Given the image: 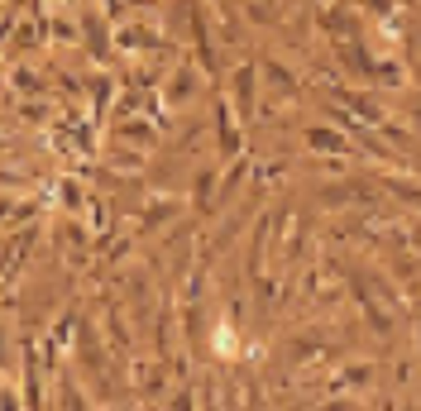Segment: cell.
<instances>
[{
  "instance_id": "obj_1",
  "label": "cell",
  "mask_w": 421,
  "mask_h": 411,
  "mask_svg": "<svg viewBox=\"0 0 421 411\" xmlns=\"http://www.w3.org/2000/svg\"><path fill=\"white\" fill-rule=\"evenodd\" d=\"M215 354H220V359H235V330H230V325L215 330Z\"/></svg>"
}]
</instances>
